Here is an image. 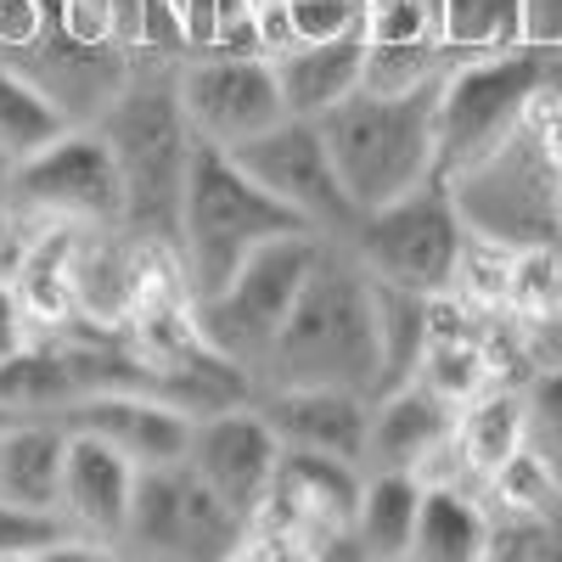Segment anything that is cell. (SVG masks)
Masks as SVG:
<instances>
[{
  "instance_id": "6da1fadb",
  "label": "cell",
  "mask_w": 562,
  "mask_h": 562,
  "mask_svg": "<svg viewBox=\"0 0 562 562\" xmlns=\"http://www.w3.org/2000/svg\"><path fill=\"white\" fill-rule=\"evenodd\" d=\"M265 389H383V288L349 254L321 243L304 288L259 366Z\"/></svg>"
},
{
  "instance_id": "7a4b0ae2",
  "label": "cell",
  "mask_w": 562,
  "mask_h": 562,
  "mask_svg": "<svg viewBox=\"0 0 562 562\" xmlns=\"http://www.w3.org/2000/svg\"><path fill=\"white\" fill-rule=\"evenodd\" d=\"M439 79L445 74L400 90L360 85L344 102L315 113V130L355 209L394 203L439 180Z\"/></svg>"
},
{
  "instance_id": "3957f363",
  "label": "cell",
  "mask_w": 562,
  "mask_h": 562,
  "mask_svg": "<svg viewBox=\"0 0 562 562\" xmlns=\"http://www.w3.org/2000/svg\"><path fill=\"white\" fill-rule=\"evenodd\" d=\"M288 231H310V225L293 209H281L231 153L192 140V158H186L180 175V203H175V237H180L186 281H192V304L220 293L254 248H265L270 237H288Z\"/></svg>"
},
{
  "instance_id": "277c9868",
  "label": "cell",
  "mask_w": 562,
  "mask_h": 562,
  "mask_svg": "<svg viewBox=\"0 0 562 562\" xmlns=\"http://www.w3.org/2000/svg\"><path fill=\"white\" fill-rule=\"evenodd\" d=\"M344 248L371 270V281L416 299H439L456 288L467 265V220L450 186L428 180L416 192L360 209L355 225L344 231Z\"/></svg>"
},
{
  "instance_id": "5b68a950",
  "label": "cell",
  "mask_w": 562,
  "mask_h": 562,
  "mask_svg": "<svg viewBox=\"0 0 562 562\" xmlns=\"http://www.w3.org/2000/svg\"><path fill=\"white\" fill-rule=\"evenodd\" d=\"M546 85V52L512 45L495 57H467L439 79V175H467L495 158L529 124Z\"/></svg>"
},
{
  "instance_id": "8992f818",
  "label": "cell",
  "mask_w": 562,
  "mask_h": 562,
  "mask_svg": "<svg viewBox=\"0 0 562 562\" xmlns=\"http://www.w3.org/2000/svg\"><path fill=\"white\" fill-rule=\"evenodd\" d=\"M321 231H288V237H270L265 248H254L237 276L225 281L220 293L198 299V326H203V338L220 360L231 366H243V371H259L276 333H281V321H288L299 288H304V276L321 254Z\"/></svg>"
},
{
  "instance_id": "52a82bcc",
  "label": "cell",
  "mask_w": 562,
  "mask_h": 562,
  "mask_svg": "<svg viewBox=\"0 0 562 562\" xmlns=\"http://www.w3.org/2000/svg\"><path fill=\"white\" fill-rule=\"evenodd\" d=\"M248 518H237L186 461L140 467L135 501L119 551L130 557H164V562H220L237 557L248 540Z\"/></svg>"
},
{
  "instance_id": "ba28073f",
  "label": "cell",
  "mask_w": 562,
  "mask_h": 562,
  "mask_svg": "<svg viewBox=\"0 0 562 562\" xmlns=\"http://www.w3.org/2000/svg\"><path fill=\"white\" fill-rule=\"evenodd\" d=\"M7 209L34 225H113L130 209V192L108 135L63 130L52 147L12 164Z\"/></svg>"
},
{
  "instance_id": "9c48e42d",
  "label": "cell",
  "mask_w": 562,
  "mask_h": 562,
  "mask_svg": "<svg viewBox=\"0 0 562 562\" xmlns=\"http://www.w3.org/2000/svg\"><path fill=\"white\" fill-rule=\"evenodd\" d=\"M231 158H237L281 209H293L310 231H321V237H344L360 214L344 192L338 169H333V153H326L315 119L288 113L281 124L243 140V147H231Z\"/></svg>"
},
{
  "instance_id": "30bf717a",
  "label": "cell",
  "mask_w": 562,
  "mask_h": 562,
  "mask_svg": "<svg viewBox=\"0 0 562 562\" xmlns=\"http://www.w3.org/2000/svg\"><path fill=\"white\" fill-rule=\"evenodd\" d=\"M360 479L366 467L326 456V450H288L276 456V479L259 506V524H276L281 540H304V551H333V540H349L355 506H360ZM355 551V540H349Z\"/></svg>"
},
{
  "instance_id": "8fae6325",
  "label": "cell",
  "mask_w": 562,
  "mask_h": 562,
  "mask_svg": "<svg viewBox=\"0 0 562 562\" xmlns=\"http://www.w3.org/2000/svg\"><path fill=\"white\" fill-rule=\"evenodd\" d=\"M175 108L192 130V140L203 147H243L259 130L288 119V102H281V85L270 74V57H209L192 63L175 85Z\"/></svg>"
},
{
  "instance_id": "7c38bea8",
  "label": "cell",
  "mask_w": 562,
  "mask_h": 562,
  "mask_svg": "<svg viewBox=\"0 0 562 562\" xmlns=\"http://www.w3.org/2000/svg\"><path fill=\"white\" fill-rule=\"evenodd\" d=\"M281 439L270 434V422L259 411H209L192 416V445H186V467L237 512V518H259V506L276 479Z\"/></svg>"
},
{
  "instance_id": "4fadbf2b",
  "label": "cell",
  "mask_w": 562,
  "mask_h": 562,
  "mask_svg": "<svg viewBox=\"0 0 562 562\" xmlns=\"http://www.w3.org/2000/svg\"><path fill=\"white\" fill-rule=\"evenodd\" d=\"M57 422L68 434H90V439L113 445L135 467L186 461V445H192V416L175 411L169 400L135 394V389H85L57 411Z\"/></svg>"
},
{
  "instance_id": "5bb4252c",
  "label": "cell",
  "mask_w": 562,
  "mask_h": 562,
  "mask_svg": "<svg viewBox=\"0 0 562 562\" xmlns=\"http://www.w3.org/2000/svg\"><path fill=\"white\" fill-rule=\"evenodd\" d=\"M135 473L140 467L130 456H119L113 445L90 439V434H68L57 518L68 524V535L79 546L119 551L124 524H130V501H135Z\"/></svg>"
},
{
  "instance_id": "9a60e30c",
  "label": "cell",
  "mask_w": 562,
  "mask_h": 562,
  "mask_svg": "<svg viewBox=\"0 0 562 562\" xmlns=\"http://www.w3.org/2000/svg\"><path fill=\"white\" fill-rule=\"evenodd\" d=\"M456 422V400H445L422 378H405L371 400L360 467L366 473H422L439 450H450Z\"/></svg>"
},
{
  "instance_id": "2e32d148",
  "label": "cell",
  "mask_w": 562,
  "mask_h": 562,
  "mask_svg": "<svg viewBox=\"0 0 562 562\" xmlns=\"http://www.w3.org/2000/svg\"><path fill=\"white\" fill-rule=\"evenodd\" d=\"M371 57V29L366 18L338 29V34H299L293 45H281L270 57V74L281 85V102L293 119H315L333 102H344L349 90H360Z\"/></svg>"
},
{
  "instance_id": "e0dca14e",
  "label": "cell",
  "mask_w": 562,
  "mask_h": 562,
  "mask_svg": "<svg viewBox=\"0 0 562 562\" xmlns=\"http://www.w3.org/2000/svg\"><path fill=\"white\" fill-rule=\"evenodd\" d=\"M259 416L288 450H326L360 461L366 450V422H371V394L349 389H265Z\"/></svg>"
},
{
  "instance_id": "ac0fdd59",
  "label": "cell",
  "mask_w": 562,
  "mask_h": 562,
  "mask_svg": "<svg viewBox=\"0 0 562 562\" xmlns=\"http://www.w3.org/2000/svg\"><path fill=\"white\" fill-rule=\"evenodd\" d=\"M63 456H68V428L57 416L0 422V501L18 506V512H45V518H57Z\"/></svg>"
},
{
  "instance_id": "d6986e66",
  "label": "cell",
  "mask_w": 562,
  "mask_h": 562,
  "mask_svg": "<svg viewBox=\"0 0 562 562\" xmlns=\"http://www.w3.org/2000/svg\"><path fill=\"white\" fill-rule=\"evenodd\" d=\"M416 506H422V473H366L355 524H349L355 557H378V562L411 557Z\"/></svg>"
},
{
  "instance_id": "ffe728a7",
  "label": "cell",
  "mask_w": 562,
  "mask_h": 562,
  "mask_svg": "<svg viewBox=\"0 0 562 562\" xmlns=\"http://www.w3.org/2000/svg\"><path fill=\"white\" fill-rule=\"evenodd\" d=\"M411 557L416 562H479V557H490V518H484V506L467 501L461 490L422 484Z\"/></svg>"
},
{
  "instance_id": "44dd1931",
  "label": "cell",
  "mask_w": 562,
  "mask_h": 562,
  "mask_svg": "<svg viewBox=\"0 0 562 562\" xmlns=\"http://www.w3.org/2000/svg\"><path fill=\"white\" fill-rule=\"evenodd\" d=\"M524 18L529 0H434V23H439V45L467 57H495L512 52L524 40Z\"/></svg>"
},
{
  "instance_id": "7402d4cb",
  "label": "cell",
  "mask_w": 562,
  "mask_h": 562,
  "mask_svg": "<svg viewBox=\"0 0 562 562\" xmlns=\"http://www.w3.org/2000/svg\"><path fill=\"white\" fill-rule=\"evenodd\" d=\"M63 130H68L63 108L45 97L40 85H29V79L12 74V68H0V158L23 164V158H34L40 147H52Z\"/></svg>"
},
{
  "instance_id": "603a6c76",
  "label": "cell",
  "mask_w": 562,
  "mask_h": 562,
  "mask_svg": "<svg viewBox=\"0 0 562 562\" xmlns=\"http://www.w3.org/2000/svg\"><path fill=\"white\" fill-rule=\"evenodd\" d=\"M456 445H461V456L490 479L506 456L524 450V400H512V394L479 400L473 411L456 422Z\"/></svg>"
},
{
  "instance_id": "cb8c5ba5",
  "label": "cell",
  "mask_w": 562,
  "mask_h": 562,
  "mask_svg": "<svg viewBox=\"0 0 562 562\" xmlns=\"http://www.w3.org/2000/svg\"><path fill=\"white\" fill-rule=\"evenodd\" d=\"M524 450L562 479V366L540 371L524 394Z\"/></svg>"
},
{
  "instance_id": "d4e9b609",
  "label": "cell",
  "mask_w": 562,
  "mask_h": 562,
  "mask_svg": "<svg viewBox=\"0 0 562 562\" xmlns=\"http://www.w3.org/2000/svg\"><path fill=\"white\" fill-rule=\"evenodd\" d=\"M68 524L45 518V512H18L0 501V557H57L68 551Z\"/></svg>"
},
{
  "instance_id": "484cf974",
  "label": "cell",
  "mask_w": 562,
  "mask_h": 562,
  "mask_svg": "<svg viewBox=\"0 0 562 562\" xmlns=\"http://www.w3.org/2000/svg\"><path fill=\"white\" fill-rule=\"evenodd\" d=\"M34 349V326H29V304L18 299L12 281H0V366H12L18 355Z\"/></svg>"
},
{
  "instance_id": "4316f807",
  "label": "cell",
  "mask_w": 562,
  "mask_h": 562,
  "mask_svg": "<svg viewBox=\"0 0 562 562\" xmlns=\"http://www.w3.org/2000/svg\"><path fill=\"white\" fill-rule=\"evenodd\" d=\"M524 40L535 52H562V0H529Z\"/></svg>"
},
{
  "instance_id": "83f0119b",
  "label": "cell",
  "mask_w": 562,
  "mask_h": 562,
  "mask_svg": "<svg viewBox=\"0 0 562 562\" xmlns=\"http://www.w3.org/2000/svg\"><path fill=\"white\" fill-rule=\"evenodd\" d=\"M540 102L562 108V52H546V85H540Z\"/></svg>"
},
{
  "instance_id": "f1b7e54d",
  "label": "cell",
  "mask_w": 562,
  "mask_h": 562,
  "mask_svg": "<svg viewBox=\"0 0 562 562\" xmlns=\"http://www.w3.org/2000/svg\"><path fill=\"white\" fill-rule=\"evenodd\" d=\"M557 225H562V175H557Z\"/></svg>"
},
{
  "instance_id": "f546056e",
  "label": "cell",
  "mask_w": 562,
  "mask_h": 562,
  "mask_svg": "<svg viewBox=\"0 0 562 562\" xmlns=\"http://www.w3.org/2000/svg\"><path fill=\"white\" fill-rule=\"evenodd\" d=\"M0 422H12V411H7V405H0Z\"/></svg>"
}]
</instances>
